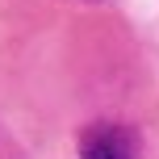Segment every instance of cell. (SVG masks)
Masks as SVG:
<instances>
[{
  "mask_svg": "<svg viewBox=\"0 0 159 159\" xmlns=\"http://www.w3.org/2000/svg\"><path fill=\"white\" fill-rule=\"evenodd\" d=\"M143 155V138L134 126H88L80 134V159H138Z\"/></svg>",
  "mask_w": 159,
  "mask_h": 159,
  "instance_id": "6da1fadb",
  "label": "cell"
}]
</instances>
